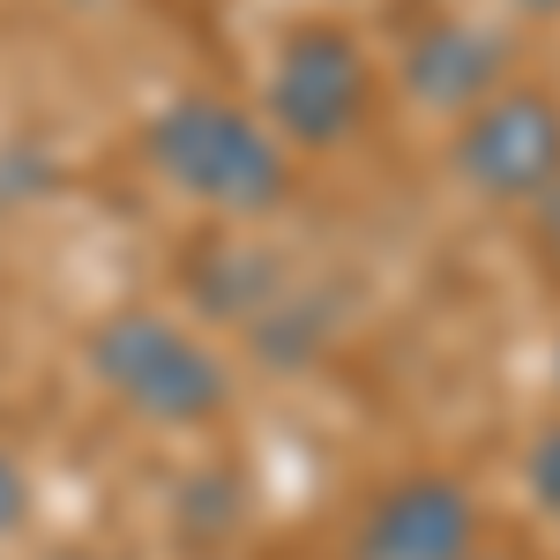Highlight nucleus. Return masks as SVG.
<instances>
[{
	"instance_id": "f257e3e1",
	"label": "nucleus",
	"mask_w": 560,
	"mask_h": 560,
	"mask_svg": "<svg viewBox=\"0 0 560 560\" xmlns=\"http://www.w3.org/2000/svg\"><path fill=\"white\" fill-rule=\"evenodd\" d=\"M135 150L158 173V187H173L179 202H195L217 224H255L292 202V150L261 113L217 90H173L135 128Z\"/></svg>"
},
{
	"instance_id": "f03ea898",
	"label": "nucleus",
	"mask_w": 560,
	"mask_h": 560,
	"mask_svg": "<svg viewBox=\"0 0 560 560\" xmlns=\"http://www.w3.org/2000/svg\"><path fill=\"white\" fill-rule=\"evenodd\" d=\"M83 366L128 419L158 433H210L240 404L232 359L165 306H113L83 337Z\"/></svg>"
},
{
	"instance_id": "7ed1b4c3",
	"label": "nucleus",
	"mask_w": 560,
	"mask_h": 560,
	"mask_svg": "<svg viewBox=\"0 0 560 560\" xmlns=\"http://www.w3.org/2000/svg\"><path fill=\"white\" fill-rule=\"evenodd\" d=\"M374 52L351 38L345 23L306 15L292 23L269 52V83H261V120L292 158H329L374 120Z\"/></svg>"
},
{
	"instance_id": "20e7f679",
	"label": "nucleus",
	"mask_w": 560,
	"mask_h": 560,
	"mask_svg": "<svg viewBox=\"0 0 560 560\" xmlns=\"http://www.w3.org/2000/svg\"><path fill=\"white\" fill-rule=\"evenodd\" d=\"M448 173L493 210H538L560 187V97L538 83H501L486 105L448 120Z\"/></svg>"
},
{
	"instance_id": "39448f33",
	"label": "nucleus",
	"mask_w": 560,
	"mask_h": 560,
	"mask_svg": "<svg viewBox=\"0 0 560 560\" xmlns=\"http://www.w3.org/2000/svg\"><path fill=\"white\" fill-rule=\"evenodd\" d=\"M486 546L478 493L448 471H404L366 501L351 530V560H471Z\"/></svg>"
},
{
	"instance_id": "423d86ee",
	"label": "nucleus",
	"mask_w": 560,
	"mask_h": 560,
	"mask_svg": "<svg viewBox=\"0 0 560 560\" xmlns=\"http://www.w3.org/2000/svg\"><path fill=\"white\" fill-rule=\"evenodd\" d=\"M509 68H516V52H509L501 31H486L471 15H441V23H427L419 38L404 45L396 83H404L411 105H427L441 120H464V113L486 105L501 83H516Z\"/></svg>"
},
{
	"instance_id": "0eeeda50",
	"label": "nucleus",
	"mask_w": 560,
	"mask_h": 560,
	"mask_svg": "<svg viewBox=\"0 0 560 560\" xmlns=\"http://www.w3.org/2000/svg\"><path fill=\"white\" fill-rule=\"evenodd\" d=\"M292 284H300V277L269 255L261 240H240V224L210 232V240L195 247V261H187V300L202 306L210 322H232L240 337H247V329H255Z\"/></svg>"
},
{
	"instance_id": "6e6552de",
	"label": "nucleus",
	"mask_w": 560,
	"mask_h": 560,
	"mask_svg": "<svg viewBox=\"0 0 560 560\" xmlns=\"http://www.w3.org/2000/svg\"><path fill=\"white\" fill-rule=\"evenodd\" d=\"M523 493L538 501V516L560 523V419H546L523 441Z\"/></svg>"
},
{
	"instance_id": "1a4fd4ad",
	"label": "nucleus",
	"mask_w": 560,
	"mask_h": 560,
	"mask_svg": "<svg viewBox=\"0 0 560 560\" xmlns=\"http://www.w3.org/2000/svg\"><path fill=\"white\" fill-rule=\"evenodd\" d=\"M31 516H38V486H31V464L0 441V553L31 530Z\"/></svg>"
},
{
	"instance_id": "9d476101",
	"label": "nucleus",
	"mask_w": 560,
	"mask_h": 560,
	"mask_svg": "<svg viewBox=\"0 0 560 560\" xmlns=\"http://www.w3.org/2000/svg\"><path fill=\"white\" fill-rule=\"evenodd\" d=\"M509 8H516V15H538V23H546V15H560V0H509Z\"/></svg>"
},
{
	"instance_id": "9b49d317",
	"label": "nucleus",
	"mask_w": 560,
	"mask_h": 560,
	"mask_svg": "<svg viewBox=\"0 0 560 560\" xmlns=\"http://www.w3.org/2000/svg\"><path fill=\"white\" fill-rule=\"evenodd\" d=\"M471 560H516V553H493V546H478V553Z\"/></svg>"
},
{
	"instance_id": "f8f14e48",
	"label": "nucleus",
	"mask_w": 560,
	"mask_h": 560,
	"mask_svg": "<svg viewBox=\"0 0 560 560\" xmlns=\"http://www.w3.org/2000/svg\"><path fill=\"white\" fill-rule=\"evenodd\" d=\"M553 366H560V359H553Z\"/></svg>"
}]
</instances>
